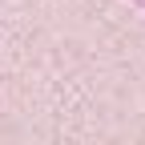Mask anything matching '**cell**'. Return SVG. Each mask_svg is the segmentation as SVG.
<instances>
[{
    "label": "cell",
    "mask_w": 145,
    "mask_h": 145,
    "mask_svg": "<svg viewBox=\"0 0 145 145\" xmlns=\"http://www.w3.org/2000/svg\"><path fill=\"white\" fill-rule=\"evenodd\" d=\"M137 4H141V8H145V0H137Z\"/></svg>",
    "instance_id": "obj_1"
}]
</instances>
